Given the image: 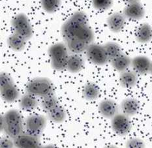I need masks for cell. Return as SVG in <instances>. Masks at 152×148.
<instances>
[{
	"mask_svg": "<svg viewBox=\"0 0 152 148\" xmlns=\"http://www.w3.org/2000/svg\"><path fill=\"white\" fill-rule=\"evenodd\" d=\"M88 25V18L83 11H77L61 26V34L67 41L76 37L78 29L84 26Z\"/></svg>",
	"mask_w": 152,
	"mask_h": 148,
	"instance_id": "6da1fadb",
	"label": "cell"
},
{
	"mask_svg": "<svg viewBox=\"0 0 152 148\" xmlns=\"http://www.w3.org/2000/svg\"><path fill=\"white\" fill-rule=\"evenodd\" d=\"M5 133L15 139L24 131V123L20 113L17 110L11 109L4 114Z\"/></svg>",
	"mask_w": 152,
	"mask_h": 148,
	"instance_id": "7a4b0ae2",
	"label": "cell"
},
{
	"mask_svg": "<svg viewBox=\"0 0 152 148\" xmlns=\"http://www.w3.org/2000/svg\"><path fill=\"white\" fill-rule=\"evenodd\" d=\"M26 91L35 97L44 98L54 94V86L48 78H36L27 84Z\"/></svg>",
	"mask_w": 152,
	"mask_h": 148,
	"instance_id": "3957f363",
	"label": "cell"
},
{
	"mask_svg": "<svg viewBox=\"0 0 152 148\" xmlns=\"http://www.w3.org/2000/svg\"><path fill=\"white\" fill-rule=\"evenodd\" d=\"M11 26L15 34L24 37L26 41L31 39L34 35L32 26L28 16L24 13L16 15L11 20Z\"/></svg>",
	"mask_w": 152,
	"mask_h": 148,
	"instance_id": "277c9868",
	"label": "cell"
},
{
	"mask_svg": "<svg viewBox=\"0 0 152 148\" xmlns=\"http://www.w3.org/2000/svg\"><path fill=\"white\" fill-rule=\"evenodd\" d=\"M47 124V119L42 114H33L26 119V133L41 136Z\"/></svg>",
	"mask_w": 152,
	"mask_h": 148,
	"instance_id": "5b68a950",
	"label": "cell"
},
{
	"mask_svg": "<svg viewBox=\"0 0 152 148\" xmlns=\"http://www.w3.org/2000/svg\"><path fill=\"white\" fill-rule=\"evenodd\" d=\"M86 56L92 63L97 65H104L110 61L104 46L91 44L86 51Z\"/></svg>",
	"mask_w": 152,
	"mask_h": 148,
	"instance_id": "8992f818",
	"label": "cell"
},
{
	"mask_svg": "<svg viewBox=\"0 0 152 148\" xmlns=\"http://www.w3.org/2000/svg\"><path fill=\"white\" fill-rule=\"evenodd\" d=\"M111 126L114 132L121 136L127 135L132 127L129 117L124 113L118 114L112 118Z\"/></svg>",
	"mask_w": 152,
	"mask_h": 148,
	"instance_id": "52a82bcc",
	"label": "cell"
},
{
	"mask_svg": "<svg viewBox=\"0 0 152 148\" xmlns=\"http://www.w3.org/2000/svg\"><path fill=\"white\" fill-rule=\"evenodd\" d=\"M15 146L20 148H35L40 146L41 136H35L28 133H22L13 139Z\"/></svg>",
	"mask_w": 152,
	"mask_h": 148,
	"instance_id": "ba28073f",
	"label": "cell"
},
{
	"mask_svg": "<svg viewBox=\"0 0 152 148\" xmlns=\"http://www.w3.org/2000/svg\"><path fill=\"white\" fill-rule=\"evenodd\" d=\"M123 14L126 18L134 20L142 19L145 15V9L139 1L128 3L124 9Z\"/></svg>",
	"mask_w": 152,
	"mask_h": 148,
	"instance_id": "9c48e42d",
	"label": "cell"
},
{
	"mask_svg": "<svg viewBox=\"0 0 152 148\" xmlns=\"http://www.w3.org/2000/svg\"><path fill=\"white\" fill-rule=\"evenodd\" d=\"M99 110L102 116L107 119H112L118 114V104L112 99H104L99 105Z\"/></svg>",
	"mask_w": 152,
	"mask_h": 148,
	"instance_id": "30bf717a",
	"label": "cell"
},
{
	"mask_svg": "<svg viewBox=\"0 0 152 148\" xmlns=\"http://www.w3.org/2000/svg\"><path fill=\"white\" fill-rule=\"evenodd\" d=\"M126 24V17L120 12H114L108 16L107 24L113 33H119L123 30Z\"/></svg>",
	"mask_w": 152,
	"mask_h": 148,
	"instance_id": "8fae6325",
	"label": "cell"
},
{
	"mask_svg": "<svg viewBox=\"0 0 152 148\" xmlns=\"http://www.w3.org/2000/svg\"><path fill=\"white\" fill-rule=\"evenodd\" d=\"M151 61L144 55H138L131 61V66L134 72L138 74H146L150 73Z\"/></svg>",
	"mask_w": 152,
	"mask_h": 148,
	"instance_id": "7c38bea8",
	"label": "cell"
},
{
	"mask_svg": "<svg viewBox=\"0 0 152 148\" xmlns=\"http://www.w3.org/2000/svg\"><path fill=\"white\" fill-rule=\"evenodd\" d=\"M68 52L69 50L67 45L61 42H58L52 44L48 48V53L51 61H54L68 58L69 55Z\"/></svg>",
	"mask_w": 152,
	"mask_h": 148,
	"instance_id": "4fadbf2b",
	"label": "cell"
},
{
	"mask_svg": "<svg viewBox=\"0 0 152 148\" xmlns=\"http://www.w3.org/2000/svg\"><path fill=\"white\" fill-rule=\"evenodd\" d=\"M120 108L124 114L129 117L136 115L140 110L139 102L134 98H125L121 103Z\"/></svg>",
	"mask_w": 152,
	"mask_h": 148,
	"instance_id": "5bb4252c",
	"label": "cell"
},
{
	"mask_svg": "<svg viewBox=\"0 0 152 148\" xmlns=\"http://www.w3.org/2000/svg\"><path fill=\"white\" fill-rule=\"evenodd\" d=\"M137 41L142 44L147 43L152 39V28L148 23H144L138 28L135 34Z\"/></svg>",
	"mask_w": 152,
	"mask_h": 148,
	"instance_id": "9a60e30c",
	"label": "cell"
},
{
	"mask_svg": "<svg viewBox=\"0 0 152 148\" xmlns=\"http://www.w3.org/2000/svg\"><path fill=\"white\" fill-rule=\"evenodd\" d=\"M138 74L134 71H125L120 76V83L123 87L131 88L137 85Z\"/></svg>",
	"mask_w": 152,
	"mask_h": 148,
	"instance_id": "2e32d148",
	"label": "cell"
},
{
	"mask_svg": "<svg viewBox=\"0 0 152 148\" xmlns=\"http://www.w3.org/2000/svg\"><path fill=\"white\" fill-rule=\"evenodd\" d=\"M20 96L18 89L15 84H12L1 89V97L7 103H11L17 101Z\"/></svg>",
	"mask_w": 152,
	"mask_h": 148,
	"instance_id": "e0dca14e",
	"label": "cell"
},
{
	"mask_svg": "<svg viewBox=\"0 0 152 148\" xmlns=\"http://www.w3.org/2000/svg\"><path fill=\"white\" fill-rule=\"evenodd\" d=\"M84 61L78 54L69 55L67 70L72 73H77L80 72L84 67Z\"/></svg>",
	"mask_w": 152,
	"mask_h": 148,
	"instance_id": "ac0fdd59",
	"label": "cell"
},
{
	"mask_svg": "<svg viewBox=\"0 0 152 148\" xmlns=\"http://www.w3.org/2000/svg\"><path fill=\"white\" fill-rule=\"evenodd\" d=\"M131 59L127 55L122 53L111 61V65L115 70L124 72L131 65Z\"/></svg>",
	"mask_w": 152,
	"mask_h": 148,
	"instance_id": "d6986e66",
	"label": "cell"
},
{
	"mask_svg": "<svg viewBox=\"0 0 152 148\" xmlns=\"http://www.w3.org/2000/svg\"><path fill=\"white\" fill-rule=\"evenodd\" d=\"M26 41H27L24 37L15 33L9 35L7 40L9 48L16 52H20L24 50L26 45Z\"/></svg>",
	"mask_w": 152,
	"mask_h": 148,
	"instance_id": "ffe728a7",
	"label": "cell"
},
{
	"mask_svg": "<svg viewBox=\"0 0 152 148\" xmlns=\"http://www.w3.org/2000/svg\"><path fill=\"white\" fill-rule=\"evenodd\" d=\"M39 106V102L35 96L28 93L24 95L21 97L19 103V106L25 111L34 110Z\"/></svg>",
	"mask_w": 152,
	"mask_h": 148,
	"instance_id": "44dd1931",
	"label": "cell"
},
{
	"mask_svg": "<svg viewBox=\"0 0 152 148\" xmlns=\"http://www.w3.org/2000/svg\"><path fill=\"white\" fill-rule=\"evenodd\" d=\"M69 51L74 54H80L86 52L88 47V44L79 40L77 38H74L66 41Z\"/></svg>",
	"mask_w": 152,
	"mask_h": 148,
	"instance_id": "7402d4cb",
	"label": "cell"
},
{
	"mask_svg": "<svg viewBox=\"0 0 152 148\" xmlns=\"http://www.w3.org/2000/svg\"><path fill=\"white\" fill-rule=\"evenodd\" d=\"M75 38L90 45L92 44L95 39L94 32L88 25L84 26L78 29Z\"/></svg>",
	"mask_w": 152,
	"mask_h": 148,
	"instance_id": "603a6c76",
	"label": "cell"
},
{
	"mask_svg": "<svg viewBox=\"0 0 152 148\" xmlns=\"http://www.w3.org/2000/svg\"><path fill=\"white\" fill-rule=\"evenodd\" d=\"M47 112L48 117L50 120L56 123H63L67 117V113H66L65 108L61 106H59V105L49 110Z\"/></svg>",
	"mask_w": 152,
	"mask_h": 148,
	"instance_id": "cb8c5ba5",
	"label": "cell"
},
{
	"mask_svg": "<svg viewBox=\"0 0 152 148\" xmlns=\"http://www.w3.org/2000/svg\"><path fill=\"white\" fill-rule=\"evenodd\" d=\"M100 90L97 84L88 82L83 88V95L88 101H94L99 97Z\"/></svg>",
	"mask_w": 152,
	"mask_h": 148,
	"instance_id": "d4e9b609",
	"label": "cell"
},
{
	"mask_svg": "<svg viewBox=\"0 0 152 148\" xmlns=\"http://www.w3.org/2000/svg\"><path fill=\"white\" fill-rule=\"evenodd\" d=\"M104 47L110 61L122 54L121 47L115 42H108L104 45Z\"/></svg>",
	"mask_w": 152,
	"mask_h": 148,
	"instance_id": "484cf974",
	"label": "cell"
},
{
	"mask_svg": "<svg viewBox=\"0 0 152 148\" xmlns=\"http://www.w3.org/2000/svg\"><path fill=\"white\" fill-rule=\"evenodd\" d=\"M42 9L48 13H54L59 9L61 0H41Z\"/></svg>",
	"mask_w": 152,
	"mask_h": 148,
	"instance_id": "4316f807",
	"label": "cell"
},
{
	"mask_svg": "<svg viewBox=\"0 0 152 148\" xmlns=\"http://www.w3.org/2000/svg\"><path fill=\"white\" fill-rule=\"evenodd\" d=\"M59 104L58 98L54 96V94L48 95V96L44 97L41 102V106L42 109L45 111L48 112L52 108L57 106Z\"/></svg>",
	"mask_w": 152,
	"mask_h": 148,
	"instance_id": "83f0119b",
	"label": "cell"
},
{
	"mask_svg": "<svg viewBox=\"0 0 152 148\" xmlns=\"http://www.w3.org/2000/svg\"><path fill=\"white\" fill-rule=\"evenodd\" d=\"M94 7L99 11H106L112 7L113 0H91Z\"/></svg>",
	"mask_w": 152,
	"mask_h": 148,
	"instance_id": "f1b7e54d",
	"label": "cell"
},
{
	"mask_svg": "<svg viewBox=\"0 0 152 148\" xmlns=\"http://www.w3.org/2000/svg\"><path fill=\"white\" fill-rule=\"evenodd\" d=\"M14 84V82L12 77L9 74L1 72L0 74V85H1V89L7 87L9 85Z\"/></svg>",
	"mask_w": 152,
	"mask_h": 148,
	"instance_id": "f546056e",
	"label": "cell"
},
{
	"mask_svg": "<svg viewBox=\"0 0 152 148\" xmlns=\"http://www.w3.org/2000/svg\"><path fill=\"white\" fill-rule=\"evenodd\" d=\"M145 144L142 140L140 139H131L129 140L127 144H126V147H145Z\"/></svg>",
	"mask_w": 152,
	"mask_h": 148,
	"instance_id": "4dcf8cb0",
	"label": "cell"
},
{
	"mask_svg": "<svg viewBox=\"0 0 152 148\" xmlns=\"http://www.w3.org/2000/svg\"><path fill=\"white\" fill-rule=\"evenodd\" d=\"M0 146L1 147H13L15 146L14 141H12L11 139H7V138H3L0 140Z\"/></svg>",
	"mask_w": 152,
	"mask_h": 148,
	"instance_id": "1f68e13d",
	"label": "cell"
},
{
	"mask_svg": "<svg viewBox=\"0 0 152 148\" xmlns=\"http://www.w3.org/2000/svg\"><path fill=\"white\" fill-rule=\"evenodd\" d=\"M5 129V119H4V116L1 115V127H0V130H1V132H3Z\"/></svg>",
	"mask_w": 152,
	"mask_h": 148,
	"instance_id": "d6a6232c",
	"label": "cell"
},
{
	"mask_svg": "<svg viewBox=\"0 0 152 148\" xmlns=\"http://www.w3.org/2000/svg\"><path fill=\"white\" fill-rule=\"evenodd\" d=\"M123 1H125V2H127V3H130L139 1V0H123Z\"/></svg>",
	"mask_w": 152,
	"mask_h": 148,
	"instance_id": "836d02e7",
	"label": "cell"
},
{
	"mask_svg": "<svg viewBox=\"0 0 152 148\" xmlns=\"http://www.w3.org/2000/svg\"><path fill=\"white\" fill-rule=\"evenodd\" d=\"M150 73H151V74H152V62L151 63V67H150Z\"/></svg>",
	"mask_w": 152,
	"mask_h": 148,
	"instance_id": "e575fe53",
	"label": "cell"
}]
</instances>
